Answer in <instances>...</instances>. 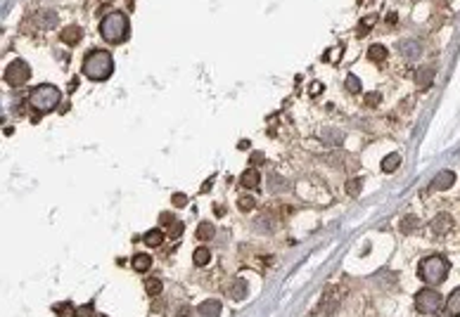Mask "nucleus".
Returning a JSON list of instances; mask_svg holds the SVG:
<instances>
[{
  "instance_id": "1",
  "label": "nucleus",
  "mask_w": 460,
  "mask_h": 317,
  "mask_svg": "<svg viewBox=\"0 0 460 317\" xmlns=\"http://www.w3.org/2000/svg\"><path fill=\"white\" fill-rule=\"evenodd\" d=\"M114 71V57L107 50H92L83 59V73L91 81H107Z\"/></svg>"
},
{
  "instance_id": "2",
  "label": "nucleus",
  "mask_w": 460,
  "mask_h": 317,
  "mask_svg": "<svg viewBox=\"0 0 460 317\" xmlns=\"http://www.w3.org/2000/svg\"><path fill=\"white\" fill-rule=\"evenodd\" d=\"M448 270H451L448 258H443V256H427L420 263V267H418V275H420V280L424 284L437 286V284H442L448 277Z\"/></svg>"
},
{
  "instance_id": "3",
  "label": "nucleus",
  "mask_w": 460,
  "mask_h": 317,
  "mask_svg": "<svg viewBox=\"0 0 460 317\" xmlns=\"http://www.w3.org/2000/svg\"><path fill=\"white\" fill-rule=\"evenodd\" d=\"M100 35L107 43H121L129 35V19L124 12H110L100 21Z\"/></svg>"
},
{
  "instance_id": "4",
  "label": "nucleus",
  "mask_w": 460,
  "mask_h": 317,
  "mask_svg": "<svg viewBox=\"0 0 460 317\" xmlns=\"http://www.w3.org/2000/svg\"><path fill=\"white\" fill-rule=\"evenodd\" d=\"M59 100H62V92H59L55 86H50V83L38 86V88H34L31 90V95H29L31 106H34L36 111H40V114H48V111L57 109Z\"/></svg>"
},
{
  "instance_id": "5",
  "label": "nucleus",
  "mask_w": 460,
  "mask_h": 317,
  "mask_svg": "<svg viewBox=\"0 0 460 317\" xmlns=\"http://www.w3.org/2000/svg\"><path fill=\"white\" fill-rule=\"evenodd\" d=\"M442 303H443L442 294L434 291V289H429V286L415 294V308H418V313H424V315L439 313V310H442Z\"/></svg>"
},
{
  "instance_id": "6",
  "label": "nucleus",
  "mask_w": 460,
  "mask_h": 317,
  "mask_svg": "<svg viewBox=\"0 0 460 317\" xmlns=\"http://www.w3.org/2000/svg\"><path fill=\"white\" fill-rule=\"evenodd\" d=\"M29 78H31V67H29L24 59H15L12 64H7V69H5V83H7V86L19 88V86H24Z\"/></svg>"
},
{
  "instance_id": "7",
  "label": "nucleus",
  "mask_w": 460,
  "mask_h": 317,
  "mask_svg": "<svg viewBox=\"0 0 460 317\" xmlns=\"http://www.w3.org/2000/svg\"><path fill=\"white\" fill-rule=\"evenodd\" d=\"M453 185H456V173H453V171H442V173H437L434 180H432V190H434V192L451 190Z\"/></svg>"
},
{
  "instance_id": "8",
  "label": "nucleus",
  "mask_w": 460,
  "mask_h": 317,
  "mask_svg": "<svg viewBox=\"0 0 460 317\" xmlns=\"http://www.w3.org/2000/svg\"><path fill=\"white\" fill-rule=\"evenodd\" d=\"M81 38H83V29H81V26H76V24H72V26H64V29H62V43H67V45H76V43H81Z\"/></svg>"
},
{
  "instance_id": "9",
  "label": "nucleus",
  "mask_w": 460,
  "mask_h": 317,
  "mask_svg": "<svg viewBox=\"0 0 460 317\" xmlns=\"http://www.w3.org/2000/svg\"><path fill=\"white\" fill-rule=\"evenodd\" d=\"M429 228H432L434 234H446V232H451V228H453V220H451V215L442 213V215H437V218L432 220Z\"/></svg>"
},
{
  "instance_id": "10",
  "label": "nucleus",
  "mask_w": 460,
  "mask_h": 317,
  "mask_svg": "<svg viewBox=\"0 0 460 317\" xmlns=\"http://www.w3.org/2000/svg\"><path fill=\"white\" fill-rule=\"evenodd\" d=\"M197 313L204 317H219L221 315V300H204V303H200L197 305Z\"/></svg>"
},
{
  "instance_id": "11",
  "label": "nucleus",
  "mask_w": 460,
  "mask_h": 317,
  "mask_svg": "<svg viewBox=\"0 0 460 317\" xmlns=\"http://www.w3.org/2000/svg\"><path fill=\"white\" fill-rule=\"evenodd\" d=\"M258 182H261V176H258L254 168H247V171L239 176V185H242V187H247V190H257Z\"/></svg>"
},
{
  "instance_id": "12",
  "label": "nucleus",
  "mask_w": 460,
  "mask_h": 317,
  "mask_svg": "<svg viewBox=\"0 0 460 317\" xmlns=\"http://www.w3.org/2000/svg\"><path fill=\"white\" fill-rule=\"evenodd\" d=\"M446 313L451 317H460V286L451 291V296L446 300Z\"/></svg>"
},
{
  "instance_id": "13",
  "label": "nucleus",
  "mask_w": 460,
  "mask_h": 317,
  "mask_svg": "<svg viewBox=\"0 0 460 317\" xmlns=\"http://www.w3.org/2000/svg\"><path fill=\"white\" fill-rule=\"evenodd\" d=\"M130 263H133L135 272H147L149 265H152V258H149V253H135Z\"/></svg>"
},
{
  "instance_id": "14",
  "label": "nucleus",
  "mask_w": 460,
  "mask_h": 317,
  "mask_svg": "<svg viewBox=\"0 0 460 317\" xmlns=\"http://www.w3.org/2000/svg\"><path fill=\"white\" fill-rule=\"evenodd\" d=\"M415 81H418V86H420V88H429V86H432V81H434V69H432V67H423V69L418 71Z\"/></svg>"
},
{
  "instance_id": "15",
  "label": "nucleus",
  "mask_w": 460,
  "mask_h": 317,
  "mask_svg": "<svg viewBox=\"0 0 460 317\" xmlns=\"http://www.w3.org/2000/svg\"><path fill=\"white\" fill-rule=\"evenodd\" d=\"M228 294H230V299H235V300L247 299V282H244V280H235Z\"/></svg>"
},
{
  "instance_id": "16",
  "label": "nucleus",
  "mask_w": 460,
  "mask_h": 317,
  "mask_svg": "<svg viewBox=\"0 0 460 317\" xmlns=\"http://www.w3.org/2000/svg\"><path fill=\"white\" fill-rule=\"evenodd\" d=\"M143 239H145L147 247H162V242H164V232H162L159 228H154V229H149Z\"/></svg>"
},
{
  "instance_id": "17",
  "label": "nucleus",
  "mask_w": 460,
  "mask_h": 317,
  "mask_svg": "<svg viewBox=\"0 0 460 317\" xmlns=\"http://www.w3.org/2000/svg\"><path fill=\"white\" fill-rule=\"evenodd\" d=\"M368 59L370 62H385L386 59V48L385 45H380V43H377V45H370L368 48Z\"/></svg>"
},
{
  "instance_id": "18",
  "label": "nucleus",
  "mask_w": 460,
  "mask_h": 317,
  "mask_svg": "<svg viewBox=\"0 0 460 317\" xmlns=\"http://www.w3.org/2000/svg\"><path fill=\"white\" fill-rule=\"evenodd\" d=\"M399 166H401V157L399 154H389V157L382 158V171L385 173H394Z\"/></svg>"
},
{
  "instance_id": "19",
  "label": "nucleus",
  "mask_w": 460,
  "mask_h": 317,
  "mask_svg": "<svg viewBox=\"0 0 460 317\" xmlns=\"http://www.w3.org/2000/svg\"><path fill=\"white\" fill-rule=\"evenodd\" d=\"M214 234H216V229H214V223L204 220V223H200V225H197V237H200L202 242H206V239H211Z\"/></svg>"
},
{
  "instance_id": "20",
  "label": "nucleus",
  "mask_w": 460,
  "mask_h": 317,
  "mask_svg": "<svg viewBox=\"0 0 460 317\" xmlns=\"http://www.w3.org/2000/svg\"><path fill=\"white\" fill-rule=\"evenodd\" d=\"M344 190H347V194H349V196H358V194H361V190H363V177H351V180H347Z\"/></svg>"
},
{
  "instance_id": "21",
  "label": "nucleus",
  "mask_w": 460,
  "mask_h": 317,
  "mask_svg": "<svg viewBox=\"0 0 460 317\" xmlns=\"http://www.w3.org/2000/svg\"><path fill=\"white\" fill-rule=\"evenodd\" d=\"M192 261H195V265H200V267H204V265H209V261H211V251L209 248H197L195 253H192Z\"/></svg>"
},
{
  "instance_id": "22",
  "label": "nucleus",
  "mask_w": 460,
  "mask_h": 317,
  "mask_svg": "<svg viewBox=\"0 0 460 317\" xmlns=\"http://www.w3.org/2000/svg\"><path fill=\"white\" fill-rule=\"evenodd\" d=\"M162 280H157V277H147L145 280V291H147L149 296H159L162 294Z\"/></svg>"
},
{
  "instance_id": "23",
  "label": "nucleus",
  "mask_w": 460,
  "mask_h": 317,
  "mask_svg": "<svg viewBox=\"0 0 460 317\" xmlns=\"http://www.w3.org/2000/svg\"><path fill=\"white\" fill-rule=\"evenodd\" d=\"M55 313H57V317H76V308L72 303H57Z\"/></svg>"
},
{
  "instance_id": "24",
  "label": "nucleus",
  "mask_w": 460,
  "mask_h": 317,
  "mask_svg": "<svg viewBox=\"0 0 460 317\" xmlns=\"http://www.w3.org/2000/svg\"><path fill=\"white\" fill-rule=\"evenodd\" d=\"M377 21V17L375 15H370V17H366V19H361V24H358V35H366L372 29V24Z\"/></svg>"
},
{
  "instance_id": "25",
  "label": "nucleus",
  "mask_w": 460,
  "mask_h": 317,
  "mask_svg": "<svg viewBox=\"0 0 460 317\" xmlns=\"http://www.w3.org/2000/svg\"><path fill=\"white\" fill-rule=\"evenodd\" d=\"M344 83H347V90L349 92H361V81H358V76H353V73H349L347 78H344Z\"/></svg>"
},
{
  "instance_id": "26",
  "label": "nucleus",
  "mask_w": 460,
  "mask_h": 317,
  "mask_svg": "<svg viewBox=\"0 0 460 317\" xmlns=\"http://www.w3.org/2000/svg\"><path fill=\"white\" fill-rule=\"evenodd\" d=\"M254 206H257L254 196H239V199H238V209H239V211H252Z\"/></svg>"
},
{
  "instance_id": "27",
  "label": "nucleus",
  "mask_w": 460,
  "mask_h": 317,
  "mask_svg": "<svg viewBox=\"0 0 460 317\" xmlns=\"http://www.w3.org/2000/svg\"><path fill=\"white\" fill-rule=\"evenodd\" d=\"M181 234H183V223H181V220H176V223L168 225V237L176 239V237H181Z\"/></svg>"
},
{
  "instance_id": "28",
  "label": "nucleus",
  "mask_w": 460,
  "mask_h": 317,
  "mask_svg": "<svg viewBox=\"0 0 460 317\" xmlns=\"http://www.w3.org/2000/svg\"><path fill=\"white\" fill-rule=\"evenodd\" d=\"M171 204L176 206V209H183V206H187V196L181 192H176L173 196H171Z\"/></svg>"
},
{
  "instance_id": "29",
  "label": "nucleus",
  "mask_w": 460,
  "mask_h": 317,
  "mask_svg": "<svg viewBox=\"0 0 460 317\" xmlns=\"http://www.w3.org/2000/svg\"><path fill=\"white\" fill-rule=\"evenodd\" d=\"M380 100H382L380 92H366V105L368 106H377L380 105Z\"/></svg>"
},
{
  "instance_id": "30",
  "label": "nucleus",
  "mask_w": 460,
  "mask_h": 317,
  "mask_svg": "<svg viewBox=\"0 0 460 317\" xmlns=\"http://www.w3.org/2000/svg\"><path fill=\"white\" fill-rule=\"evenodd\" d=\"M415 225H418V220H415V218H410V215H408L405 220H401V229H404V234H408V232L415 228Z\"/></svg>"
},
{
  "instance_id": "31",
  "label": "nucleus",
  "mask_w": 460,
  "mask_h": 317,
  "mask_svg": "<svg viewBox=\"0 0 460 317\" xmlns=\"http://www.w3.org/2000/svg\"><path fill=\"white\" fill-rule=\"evenodd\" d=\"M252 163H254V166L263 163V154H261V152H254V154H252Z\"/></svg>"
},
{
  "instance_id": "32",
  "label": "nucleus",
  "mask_w": 460,
  "mask_h": 317,
  "mask_svg": "<svg viewBox=\"0 0 460 317\" xmlns=\"http://www.w3.org/2000/svg\"><path fill=\"white\" fill-rule=\"evenodd\" d=\"M162 223H164V225H171V223H176V220H173L171 213H162Z\"/></svg>"
},
{
  "instance_id": "33",
  "label": "nucleus",
  "mask_w": 460,
  "mask_h": 317,
  "mask_svg": "<svg viewBox=\"0 0 460 317\" xmlns=\"http://www.w3.org/2000/svg\"><path fill=\"white\" fill-rule=\"evenodd\" d=\"M320 90H323V86H320V83H313V88H311V95H318V92H320Z\"/></svg>"
}]
</instances>
